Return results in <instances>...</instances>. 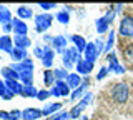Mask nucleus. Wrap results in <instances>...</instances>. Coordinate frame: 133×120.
I'll return each instance as SVG.
<instances>
[{
	"label": "nucleus",
	"mask_w": 133,
	"mask_h": 120,
	"mask_svg": "<svg viewBox=\"0 0 133 120\" xmlns=\"http://www.w3.org/2000/svg\"><path fill=\"white\" fill-rule=\"evenodd\" d=\"M14 45L17 48H22V50H27L32 45V40L28 39L27 35H14Z\"/></svg>",
	"instance_id": "15"
},
{
	"label": "nucleus",
	"mask_w": 133,
	"mask_h": 120,
	"mask_svg": "<svg viewBox=\"0 0 133 120\" xmlns=\"http://www.w3.org/2000/svg\"><path fill=\"white\" fill-rule=\"evenodd\" d=\"M60 23H63V25H66V23L70 22V14H68V10H60L57 14V17H55Z\"/></svg>",
	"instance_id": "31"
},
{
	"label": "nucleus",
	"mask_w": 133,
	"mask_h": 120,
	"mask_svg": "<svg viewBox=\"0 0 133 120\" xmlns=\"http://www.w3.org/2000/svg\"><path fill=\"white\" fill-rule=\"evenodd\" d=\"M20 82H22V85H33V72L20 73Z\"/></svg>",
	"instance_id": "30"
},
{
	"label": "nucleus",
	"mask_w": 133,
	"mask_h": 120,
	"mask_svg": "<svg viewBox=\"0 0 133 120\" xmlns=\"http://www.w3.org/2000/svg\"><path fill=\"white\" fill-rule=\"evenodd\" d=\"M5 84H7V89L14 95H22V90H23L22 82H18V80H5Z\"/></svg>",
	"instance_id": "20"
},
{
	"label": "nucleus",
	"mask_w": 133,
	"mask_h": 120,
	"mask_svg": "<svg viewBox=\"0 0 133 120\" xmlns=\"http://www.w3.org/2000/svg\"><path fill=\"white\" fill-rule=\"evenodd\" d=\"M108 72H110V68H108V67H102V68H100V72H98V75H97V80H103V78L108 75Z\"/></svg>",
	"instance_id": "38"
},
{
	"label": "nucleus",
	"mask_w": 133,
	"mask_h": 120,
	"mask_svg": "<svg viewBox=\"0 0 133 120\" xmlns=\"http://www.w3.org/2000/svg\"><path fill=\"white\" fill-rule=\"evenodd\" d=\"M40 117H43V113L40 109H35V107H28L22 112V120H37Z\"/></svg>",
	"instance_id": "13"
},
{
	"label": "nucleus",
	"mask_w": 133,
	"mask_h": 120,
	"mask_svg": "<svg viewBox=\"0 0 133 120\" xmlns=\"http://www.w3.org/2000/svg\"><path fill=\"white\" fill-rule=\"evenodd\" d=\"M66 45H68V39H66L65 35H55V37H53V40H52V47H53V50H55V52L63 53L66 48H68Z\"/></svg>",
	"instance_id": "7"
},
{
	"label": "nucleus",
	"mask_w": 133,
	"mask_h": 120,
	"mask_svg": "<svg viewBox=\"0 0 133 120\" xmlns=\"http://www.w3.org/2000/svg\"><path fill=\"white\" fill-rule=\"evenodd\" d=\"M70 40L75 43V48H77L80 53H83L85 52V48H87V45H88V42H87L85 39H83L82 35H72L70 37Z\"/></svg>",
	"instance_id": "19"
},
{
	"label": "nucleus",
	"mask_w": 133,
	"mask_h": 120,
	"mask_svg": "<svg viewBox=\"0 0 133 120\" xmlns=\"http://www.w3.org/2000/svg\"><path fill=\"white\" fill-rule=\"evenodd\" d=\"M93 65H95V62H90V60H87V59H82V60L77 64V72H78V75H88V73H91Z\"/></svg>",
	"instance_id": "10"
},
{
	"label": "nucleus",
	"mask_w": 133,
	"mask_h": 120,
	"mask_svg": "<svg viewBox=\"0 0 133 120\" xmlns=\"http://www.w3.org/2000/svg\"><path fill=\"white\" fill-rule=\"evenodd\" d=\"M80 60H82L80 52H78L75 47H68L63 53H62V62H63V67L66 70H70L73 65H77Z\"/></svg>",
	"instance_id": "1"
},
{
	"label": "nucleus",
	"mask_w": 133,
	"mask_h": 120,
	"mask_svg": "<svg viewBox=\"0 0 133 120\" xmlns=\"http://www.w3.org/2000/svg\"><path fill=\"white\" fill-rule=\"evenodd\" d=\"M12 14H10V10L7 9V7H3V5H0V23L2 25H7V23H12Z\"/></svg>",
	"instance_id": "25"
},
{
	"label": "nucleus",
	"mask_w": 133,
	"mask_h": 120,
	"mask_svg": "<svg viewBox=\"0 0 133 120\" xmlns=\"http://www.w3.org/2000/svg\"><path fill=\"white\" fill-rule=\"evenodd\" d=\"M80 120H88V118H87V117H82V118H80Z\"/></svg>",
	"instance_id": "43"
},
{
	"label": "nucleus",
	"mask_w": 133,
	"mask_h": 120,
	"mask_svg": "<svg viewBox=\"0 0 133 120\" xmlns=\"http://www.w3.org/2000/svg\"><path fill=\"white\" fill-rule=\"evenodd\" d=\"M115 15H116V12L113 10V7H111V9H110V10H108V12H107V14H105V17H102V18H103V20H105V22L108 23V25H110V23H111V22H113V18H115Z\"/></svg>",
	"instance_id": "35"
},
{
	"label": "nucleus",
	"mask_w": 133,
	"mask_h": 120,
	"mask_svg": "<svg viewBox=\"0 0 133 120\" xmlns=\"http://www.w3.org/2000/svg\"><path fill=\"white\" fill-rule=\"evenodd\" d=\"M45 50H47V45H38V47H35V50H33V53H35V57H38V59L42 60V57L45 55Z\"/></svg>",
	"instance_id": "36"
},
{
	"label": "nucleus",
	"mask_w": 133,
	"mask_h": 120,
	"mask_svg": "<svg viewBox=\"0 0 133 120\" xmlns=\"http://www.w3.org/2000/svg\"><path fill=\"white\" fill-rule=\"evenodd\" d=\"M95 27H97V32H98V34H107L110 25H108L103 18H97V20H95Z\"/></svg>",
	"instance_id": "29"
},
{
	"label": "nucleus",
	"mask_w": 133,
	"mask_h": 120,
	"mask_svg": "<svg viewBox=\"0 0 133 120\" xmlns=\"http://www.w3.org/2000/svg\"><path fill=\"white\" fill-rule=\"evenodd\" d=\"M66 85L70 87V90H77L78 87H80L83 84V80L80 78V75L78 73H68V77H66Z\"/></svg>",
	"instance_id": "18"
},
{
	"label": "nucleus",
	"mask_w": 133,
	"mask_h": 120,
	"mask_svg": "<svg viewBox=\"0 0 133 120\" xmlns=\"http://www.w3.org/2000/svg\"><path fill=\"white\" fill-rule=\"evenodd\" d=\"M12 68L15 70V72H18V73H23V72H33V62L32 60H23V62H20V64H12L10 65Z\"/></svg>",
	"instance_id": "14"
},
{
	"label": "nucleus",
	"mask_w": 133,
	"mask_h": 120,
	"mask_svg": "<svg viewBox=\"0 0 133 120\" xmlns=\"http://www.w3.org/2000/svg\"><path fill=\"white\" fill-rule=\"evenodd\" d=\"M37 95H38V90H37L33 85H23L22 97H27V98H37Z\"/></svg>",
	"instance_id": "27"
},
{
	"label": "nucleus",
	"mask_w": 133,
	"mask_h": 120,
	"mask_svg": "<svg viewBox=\"0 0 133 120\" xmlns=\"http://www.w3.org/2000/svg\"><path fill=\"white\" fill-rule=\"evenodd\" d=\"M10 57H12V60H15V64H20V62H23V60H27L28 59V53L27 50H22V48H14L10 53Z\"/></svg>",
	"instance_id": "21"
},
{
	"label": "nucleus",
	"mask_w": 133,
	"mask_h": 120,
	"mask_svg": "<svg viewBox=\"0 0 133 120\" xmlns=\"http://www.w3.org/2000/svg\"><path fill=\"white\" fill-rule=\"evenodd\" d=\"M68 118H72L70 117V112H65V110H62V112H58V113L52 115V117H48V120H68Z\"/></svg>",
	"instance_id": "33"
},
{
	"label": "nucleus",
	"mask_w": 133,
	"mask_h": 120,
	"mask_svg": "<svg viewBox=\"0 0 133 120\" xmlns=\"http://www.w3.org/2000/svg\"><path fill=\"white\" fill-rule=\"evenodd\" d=\"M53 23V17L50 14H38L35 15V30L38 32V34H43V32H47L50 27H52Z\"/></svg>",
	"instance_id": "3"
},
{
	"label": "nucleus",
	"mask_w": 133,
	"mask_h": 120,
	"mask_svg": "<svg viewBox=\"0 0 133 120\" xmlns=\"http://www.w3.org/2000/svg\"><path fill=\"white\" fill-rule=\"evenodd\" d=\"M113 43H115V32L110 30V32H108V40L105 43V52H110L111 47H113Z\"/></svg>",
	"instance_id": "34"
},
{
	"label": "nucleus",
	"mask_w": 133,
	"mask_h": 120,
	"mask_svg": "<svg viewBox=\"0 0 133 120\" xmlns=\"http://www.w3.org/2000/svg\"><path fill=\"white\" fill-rule=\"evenodd\" d=\"M123 59H125V62H127L130 67H133V43L125 45V48H123Z\"/></svg>",
	"instance_id": "26"
},
{
	"label": "nucleus",
	"mask_w": 133,
	"mask_h": 120,
	"mask_svg": "<svg viewBox=\"0 0 133 120\" xmlns=\"http://www.w3.org/2000/svg\"><path fill=\"white\" fill-rule=\"evenodd\" d=\"M60 109H62V103H47V105L42 109V113H43V117H52V115H55Z\"/></svg>",
	"instance_id": "22"
},
{
	"label": "nucleus",
	"mask_w": 133,
	"mask_h": 120,
	"mask_svg": "<svg viewBox=\"0 0 133 120\" xmlns=\"http://www.w3.org/2000/svg\"><path fill=\"white\" fill-rule=\"evenodd\" d=\"M88 84H90V80H88V78H85V80H83V84H82L80 87H78L77 90H73V93L70 95V97H72V102L82 100V98L85 97L87 93H88V92H87V87H88Z\"/></svg>",
	"instance_id": "12"
},
{
	"label": "nucleus",
	"mask_w": 133,
	"mask_h": 120,
	"mask_svg": "<svg viewBox=\"0 0 133 120\" xmlns=\"http://www.w3.org/2000/svg\"><path fill=\"white\" fill-rule=\"evenodd\" d=\"M50 95H52V92H50V90H38V95H37V98H38V100H47Z\"/></svg>",
	"instance_id": "37"
},
{
	"label": "nucleus",
	"mask_w": 133,
	"mask_h": 120,
	"mask_svg": "<svg viewBox=\"0 0 133 120\" xmlns=\"http://www.w3.org/2000/svg\"><path fill=\"white\" fill-rule=\"evenodd\" d=\"M8 92V89H7V84H5V80H0V97H3Z\"/></svg>",
	"instance_id": "40"
},
{
	"label": "nucleus",
	"mask_w": 133,
	"mask_h": 120,
	"mask_svg": "<svg viewBox=\"0 0 133 120\" xmlns=\"http://www.w3.org/2000/svg\"><path fill=\"white\" fill-rule=\"evenodd\" d=\"M53 59H55V50L52 47L47 45V50H45V55L42 57V64L43 67H47V70H50V67L53 65Z\"/></svg>",
	"instance_id": "17"
},
{
	"label": "nucleus",
	"mask_w": 133,
	"mask_h": 120,
	"mask_svg": "<svg viewBox=\"0 0 133 120\" xmlns=\"http://www.w3.org/2000/svg\"><path fill=\"white\" fill-rule=\"evenodd\" d=\"M3 28V34H8L10 30H14V27H12V23H7V25H2Z\"/></svg>",
	"instance_id": "42"
},
{
	"label": "nucleus",
	"mask_w": 133,
	"mask_h": 120,
	"mask_svg": "<svg viewBox=\"0 0 133 120\" xmlns=\"http://www.w3.org/2000/svg\"><path fill=\"white\" fill-rule=\"evenodd\" d=\"M91 98H93V93H90V92H88V93H87L78 103H75V107H73L72 110H70V117H72V118H80V113L90 105Z\"/></svg>",
	"instance_id": "4"
},
{
	"label": "nucleus",
	"mask_w": 133,
	"mask_h": 120,
	"mask_svg": "<svg viewBox=\"0 0 133 120\" xmlns=\"http://www.w3.org/2000/svg\"><path fill=\"white\" fill-rule=\"evenodd\" d=\"M22 118V112L20 110H12L10 112V120H18Z\"/></svg>",
	"instance_id": "39"
},
{
	"label": "nucleus",
	"mask_w": 133,
	"mask_h": 120,
	"mask_svg": "<svg viewBox=\"0 0 133 120\" xmlns=\"http://www.w3.org/2000/svg\"><path fill=\"white\" fill-rule=\"evenodd\" d=\"M14 39L8 35H2L0 37V50L5 52V53H12V50H14Z\"/></svg>",
	"instance_id": "16"
},
{
	"label": "nucleus",
	"mask_w": 133,
	"mask_h": 120,
	"mask_svg": "<svg viewBox=\"0 0 133 120\" xmlns=\"http://www.w3.org/2000/svg\"><path fill=\"white\" fill-rule=\"evenodd\" d=\"M85 59L87 60H90V62H95L98 59V55L100 53H102V50H100V48L97 47V43L95 42H90L88 45H87V48H85Z\"/></svg>",
	"instance_id": "8"
},
{
	"label": "nucleus",
	"mask_w": 133,
	"mask_h": 120,
	"mask_svg": "<svg viewBox=\"0 0 133 120\" xmlns=\"http://www.w3.org/2000/svg\"><path fill=\"white\" fill-rule=\"evenodd\" d=\"M50 92H52L53 97H68L70 95V87L66 85V82H63V80H57L55 85L50 89Z\"/></svg>",
	"instance_id": "6"
},
{
	"label": "nucleus",
	"mask_w": 133,
	"mask_h": 120,
	"mask_svg": "<svg viewBox=\"0 0 133 120\" xmlns=\"http://www.w3.org/2000/svg\"><path fill=\"white\" fill-rule=\"evenodd\" d=\"M12 27H14V34H15V35H27V34H28V25H27V22L20 20L18 17L12 20Z\"/></svg>",
	"instance_id": "11"
},
{
	"label": "nucleus",
	"mask_w": 133,
	"mask_h": 120,
	"mask_svg": "<svg viewBox=\"0 0 133 120\" xmlns=\"http://www.w3.org/2000/svg\"><path fill=\"white\" fill-rule=\"evenodd\" d=\"M55 82H57V78H55L53 70H45V73H43V84L47 85V87H53V85H55Z\"/></svg>",
	"instance_id": "28"
},
{
	"label": "nucleus",
	"mask_w": 133,
	"mask_h": 120,
	"mask_svg": "<svg viewBox=\"0 0 133 120\" xmlns=\"http://www.w3.org/2000/svg\"><path fill=\"white\" fill-rule=\"evenodd\" d=\"M53 73H55V78L57 80H66V77H68V70L66 68H53Z\"/></svg>",
	"instance_id": "32"
},
{
	"label": "nucleus",
	"mask_w": 133,
	"mask_h": 120,
	"mask_svg": "<svg viewBox=\"0 0 133 120\" xmlns=\"http://www.w3.org/2000/svg\"><path fill=\"white\" fill-rule=\"evenodd\" d=\"M118 32H120V35H123V37H133V17L131 15H125L122 18Z\"/></svg>",
	"instance_id": "5"
},
{
	"label": "nucleus",
	"mask_w": 133,
	"mask_h": 120,
	"mask_svg": "<svg viewBox=\"0 0 133 120\" xmlns=\"http://www.w3.org/2000/svg\"><path fill=\"white\" fill-rule=\"evenodd\" d=\"M0 60H2V57H0Z\"/></svg>",
	"instance_id": "44"
},
{
	"label": "nucleus",
	"mask_w": 133,
	"mask_h": 120,
	"mask_svg": "<svg viewBox=\"0 0 133 120\" xmlns=\"http://www.w3.org/2000/svg\"><path fill=\"white\" fill-rule=\"evenodd\" d=\"M17 17L20 20H28L33 17V10L30 7H25V5H20L18 9H17Z\"/></svg>",
	"instance_id": "24"
},
{
	"label": "nucleus",
	"mask_w": 133,
	"mask_h": 120,
	"mask_svg": "<svg viewBox=\"0 0 133 120\" xmlns=\"http://www.w3.org/2000/svg\"><path fill=\"white\" fill-rule=\"evenodd\" d=\"M128 95H130V90H128L127 84H115L113 89H111V98L116 103H125L128 100Z\"/></svg>",
	"instance_id": "2"
},
{
	"label": "nucleus",
	"mask_w": 133,
	"mask_h": 120,
	"mask_svg": "<svg viewBox=\"0 0 133 120\" xmlns=\"http://www.w3.org/2000/svg\"><path fill=\"white\" fill-rule=\"evenodd\" d=\"M2 77L5 78V80H18V82H20V73L15 72V70L12 68L10 65L2 68Z\"/></svg>",
	"instance_id": "23"
},
{
	"label": "nucleus",
	"mask_w": 133,
	"mask_h": 120,
	"mask_svg": "<svg viewBox=\"0 0 133 120\" xmlns=\"http://www.w3.org/2000/svg\"><path fill=\"white\" fill-rule=\"evenodd\" d=\"M108 68H110V72L113 73H118V75H122V73H125V67L123 65L118 64V60H116V55L113 52L108 55Z\"/></svg>",
	"instance_id": "9"
},
{
	"label": "nucleus",
	"mask_w": 133,
	"mask_h": 120,
	"mask_svg": "<svg viewBox=\"0 0 133 120\" xmlns=\"http://www.w3.org/2000/svg\"><path fill=\"white\" fill-rule=\"evenodd\" d=\"M40 7L43 10H50V9H55V3H50V2H40Z\"/></svg>",
	"instance_id": "41"
}]
</instances>
